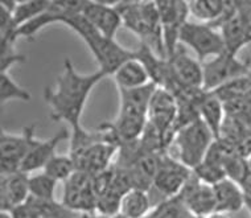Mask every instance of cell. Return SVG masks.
Returning a JSON list of instances; mask_svg holds the SVG:
<instances>
[{
  "instance_id": "cell-29",
  "label": "cell",
  "mask_w": 251,
  "mask_h": 218,
  "mask_svg": "<svg viewBox=\"0 0 251 218\" xmlns=\"http://www.w3.org/2000/svg\"><path fill=\"white\" fill-rule=\"evenodd\" d=\"M251 90V72L247 74L239 77V78L234 79L231 82H229L225 86L220 87L218 90L213 92L220 99L222 100V103L233 100L235 98H241L245 94Z\"/></svg>"
},
{
  "instance_id": "cell-6",
  "label": "cell",
  "mask_w": 251,
  "mask_h": 218,
  "mask_svg": "<svg viewBox=\"0 0 251 218\" xmlns=\"http://www.w3.org/2000/svg\"><path fill=\"white\" fill-rule=\"evenodd\" d=\"M251 61H243L237 54L224 52L220 56L203 62V86L202 90L213 93L225 86L234 79L251 72Z\"/></svg>"
},
{
  "instance_id": "cell-35",
  "label": "cell",
  "mask_w": 251,
  "mask_h": 218,
  "mask_svg": "<svg viewBox=\"0 0 251 218\" xmlns=\"http://www.w3.org/2000/svg\"><path fill=\"white\" fill-rule=\"evenodd\" d=\"M247 160H249V166H250V170H251V155L247 157Z\"/></svg>"
},
{
  "instance_id": "cell-14",
  "label": "cell",
  "mask_w": 251,
  "mask_h": 218,
  "mask_svg": "<svg viewBox=\"0 0 251 218\" xmlns=\"http://www.w3.org/2000/svg\"><path fill=\"white\" fill-rule=\"evenodd\" d=\"M171 72L182 89L200 90L203 86L202 62L185 52L184 45L178 44L175 53L168 58Z\"/></svg>"
},
{
  "instance_id": "cell-7",
  "label": "cell",
  "mask_w": 251,
  "mask_h": 218,
  "mask_svg": "<svg viewBox=\"0 0 251 218\" xmlns=\"http://www.w3.org/2000/svg\"><path fill=\"white\" fill-rule=\"evenodd\" d=\"M35 126L24 127L20 135L1 131L0 135V170L1 174L16 173L22 170V164L30 149L37 143Z\"/></svg>"
},
{
  "instance_id": "cell-33",
  "label": "cell",
  "mask_w": 251,
  "mask_h": 218,
  "mask_svg": "<svg viewBox=\"0 0 251 218\" xmlns=\"http://www.w3.org/2000/svg\"><path fill=\"white\" fill-rule=\"evenodd\" d=\"M0 218H15L11 212H0Z\"/></svg>"
},
{
  "instance_id": "cell-30",
  "label": "cell",
  "mask_w": 251,
  "mask_h": 218,
  "mask_svg": "<svg viewBox=\"0 0 251 218\" xmlns=\"http://www.w3.org/2000/svg\"><path fill=\"white\" fill-rule=\"evenodd\" d=\"M30 93L15 82L8 73H0V100L1 103L9 100H30Z\"/></svg>"
},
{
  "instance_id": "cell-16",
  "label": "cell",
  "mask_w": 251,
  "mask_h": 218,
  "mask_svg": "<svg viewBox=\"0 0 251 218\" xmlns=\"http://www.w3.org/2000/svg\"><path fill=\"white\" fill-rule=\"evenodd\" d=\"M117 1H86L82 15L91 23L97 31L107 39L115 40V35L123 25L119 11L115 8Z\"/></svg>"
},
{
  "instance_id": "cell-26",
  "label": "cell",
  "mask_w": 251,
  "mask_h": 218,
  "mask_svg": "<svg viewBox=\"0 0 251 218\" xmlns=\"http://www.w3.org/2000/svg\"><path fill=\"white\" fill-rule=\"evenodd\" d=\"M49 5H50V1H47V0L19 1L12 12V25L15 32L23 25H25L26 23L32 22L33 19L45 12L49 8Z\"/></svg>"
},
{
  "instance_id": "cell-36",
  "label": "cell",
  "mask_w": 251,
  "mask_h": 218,
  "mask_svg": "<svg viewBox=\"0 0 251 218\" xmlns=\"http://www.w3.org/2000/svg\"><path fill=\"white\" fill-rule=\"evenodd\" d=\"M111 218H126V217H123V216H121V214H117V216H114V217Z\"/></svg>"
},
{
  "instance_id": "cell-24",
  "label": "cell",
  "mask_w": 251,
  "mask_h": 218,
  "mask_svg": "<svg viewBox=\"0 0 251 218\" xmlns=\"http://www.w3.org/2000/svg\"><path fill=\"white\" fill-rule=\"evenodd\" d=\"M152 209L150 193L142 189H131L122 198L119 214L126 218H146Z\"/></svg>"
},
{
  "instance_id": "cell-23",
  "label": "cell",
  "mask_w": 251,
  "mask_h": 218,
  "mask_svg": "<svg viewBox=\"0 0 251 218\" xmlns=\"http://www.w3.org/2000/svg\"><path fill=\"white\" fill-rule=\"evenodd\" d=\"M199 111L200 119L209 127L214 138L218 139L221 135L222 124L226 118L225 107H224L222 100L214 93L205 92L202 99L200 102Z\"/></svg>"
},
{
  "instance_id": "cell-15",
  "label": "cell",
  "mask_w": 251,
  "mask_h": 218,
  "mask_svg": "<svg viewBox=\"0 0 251 218\" xmlns=\"http://www.w3.org/2000/svg\"><path fill=\"white\" fill-rule=\"evenodd\" d=\"M118 149L119 147L117 144L111 143L108 139H104L93 144L81 155L72 159L75 163L77 170L89 173L90 176H97L113 166V159L117 156Z\"/></svg>"
},
{
  "instance_id": "cell-9",
  "label": "cell",
  "mask_w": 251,
  "mask_h": 218,
  "mask_svg": "<svg viewBox=\"0 0 251 218\" xmlns=\"http://www.w3.org/2000/svg\"><path fill=\"white\" fill-rule=\"evenodd\" d=\"M192 173L193 170L176 160L168 152L163 153L151 191L153 189L163 200L175 198L180 194Z\"/></svg>"
},
{
  "instance_id": "cell-21",
  "label": "cell",
  "mask_w": 251,
  "mask_h": 218,
  "mask_svg": "<svg viewBox=\"0 0 251 218\" xmlns=\"http://www.w3.org/2000/svg\"><path fill=\"white\" fill-rule=\"evenodd\" d=\"M218 31L221 32L226 52L238 56V53L249 45L245 24H243L242 18L237 8L224 20V23L218 28Z\"/></svg>"
},
{
  "instance_id": "cell-19",
  "label": "cell",
  "mask_w": 251,
  "mask_h": 218,
  "mask_svg": "<svg viewBox=\"0 0 251 218\" xmlns=\"http://www.w3.org/2000/svg\"><path fill=\"white\" fill-rule=\"evenodd\" d=\"M70 138L69 131L66 128H61L57 134L45 140H37L35 147L30 149L28 156L24 159L22 164V172L29 174L30 172L40 170V168H45L48 164L49 160L56 155L57 145L62 142Z\"/></svg>"
},
{
  "instance_id": "cell-2",
  "label": "cell",
  "mask_w": 251,
  "mask_h": 218,
  "mask_svg": "<svg viewBox=\"0 0 251 218\" xmlns=\"http://www.w3.org/2000/svg\"><path fill=\"white\" fill-rule=\"evenodd\" d=\"M115 8L121 13L123 26L134 32L156 56L168 60L160 15L155 1H117Z\"/></svg>"
},
{
  "instance_id": "cell-13",
  "label": "cell",
  "mask_w": 251,
  "mask_h": 218,
  "mask_svg": "<svg viewBox=\"0 0 251 218\" xmlns=\"http://www.w3.org/2000/svg\"><path fill=\"white\" fill-rule=\"evenodd\" d=\"M86 4V0H61V1H50L49 8L43 12L40 16L33 19L32 22L26 23L25 25L19 28L15 32V40L19 37L25 39H33L43 28L53 23H62L66 18L82 13L83 8Z\"/></svg>"
},
{
  "instance_id": "cell-27",
  "label": "cell",
  "mask_w": 251,
  "mask_h": 218,
  "mask_svg": "<svg viewBox=\"0 0 251 218\" xmlns=\"http://www.w3.org/2000/svg\"><path fill=\"white\" fill-rule=\"evenodd\" d=\"M77 170L75 163L70 155H54L44 168V173L56 180L57 183H65L70 176Z\"/></svg>"
},
{
  "instance_id": "cell-32",
  "label": "cell",
  "mask_w": 251,
  "mask_h": 218,
  "mask_svg": "<svg viewBox=\"0 0 251 218\" xmlns=\"http://www.w3.org/2000/svg\"><path fill=\"white\" fill-rule=\"evenodd\" d=\"M25 56L15 50V41L5 39L0 40V73H8L11 66L25 62Z\"/></svg>"
},
{
  "instance_id": "cell-22",
  "label": "cell",
  "mask_w": 251,
  "mask_h": 218,
  "mask_svg": "<svg viewBox=\"0 0 251 218\" xmlns=\"http://www.w3.org/2000/svg\"><path fill=\"white\" fill-rule=\"evenodd\" d=\"M113 77L118 89H125V90L143 87L152 82L147 68L136 57L119 66Z\"/></svg>"
},
{
  "instance_id": "cell-8",
  "label": "cell",
  "mask_w": 251,
  "mask_h": 218,
  "mask_svg": "<svg viewBox=\"0 0 251 218\" xmlns=\"http://www.w3.org/2000/svg\"><path fill=\"white\" fill-rule=\"evenodd\" d=\"M62 204L77 214L97 213V193L93 176L75 170L64 183Z\"/></svg>"
},
{
  "instance_id": "cell-5",
  "label": "cell",
  "mask_w": 251,
  "mask_h": 218,
  "mask_svg": "<svg viewBox=\"0 0 251 218\" xmlns=\"http://www.w3.org/2000/svg\"><path fill=\"white\" fill-rule=\"evenodd\" d=\"M178 43L189 47L202 64L206 58L212 60L226 50L221 32L206 23L186 22L180 32Z\"/></svg>"
},
{
  "instance_id": "cell-31",
  "label": "cell",
  "mask_w": 251,
  "mask_h": 218,
  "mask_svg": "<svg viewBox=\"0 0 251 218\" xmlns=\"http://www.w3.org/2000/svg\"><path fill=\"white\" fill-rule=\"evenodd\" d=\"M193 173L199 177L202 183L208 184V185H216L222 180L227 179V176L225 173L224 167L214 164L208 160H203L197 168L193 170Z\"/></svg>"
},
{
  "instance_id": "cell-18",
  "label": "cell",
  "mask_w": 251,
  "mask_h": 218,
  "mask_svg": "<svg viewBox=\"0 0 251 218\" xmlns=\"http://www.w3.org/2000/svg\"><path fill=\"white\" fill-rule=\"evenodd\" d=\"M156 89L157 85L153 82L138 89H128V90L118 89L119 102H121L118 115L128 117V118L147 119L150 103Z\"/></svg>"
},
{
  "instance_id": "cell-25",
  "label": "cell",
  "mask_w": 251,
  "mask_h": 218,
  "mask_svg": "<svg viewBox=\"0 0 251 218\" xmlns=\"http://www.w3.org/2000/svg\"><path fill=\"white\" fill-rule=\"evenodd\" d=\"M231 1L224 0H193L188 1L189 13L199 23L214 24L227 12Z\"/></svg>"
},
{
  "instance_id": "cell-12",
  "label": "cell",
  "mask_w": 251,
  "mask_h": 218,
  "mask_svg": "<svg viewBox=\"0 0 251 218\" xmlns=\"http://www.w3.org/2000/svg\"><path fill=\"white\" fill-rule=\"evenodd\" d=\"M186 210L196 218H210L216 214V196L212 185L202 183L192 173L177 196Z\"/></svg>"
},
{
  "instance_id": "cell-20",
  "label": "cell",
  "mask_w": 251,
  "mask_h": 218,
  "mask_svg": "<svg viewBox=\"0 0 251 218\" xmlns=\"http://www.w3.org/2000/svg\"><path fill=\"white\" fill-rule=\"evenodd\" d=\"M216 196V214L237 213L246 206L245 193L239 184L230 179H225L213 185Z\"/></svg>"
},
{
  "instance_id": "cell-1",
  "label": "cell",
  "mask_w": 251,
  "mask_h": 218,
  "mask_svg": "<svg viewBox=\"0 0 251 218\" xmlns=\"http://www.w3.org/2000/svg\"><path fill=\"white\" fill-rule=\"evenodd\" d=\"M107 74L97 70L93 74H79L73 62L65 58L64 72L58 75L56 87H45L44 99L50 107L54 122H66L72 128L81 126V117L91 90Z\"/></svg>"
},
{
  "instance_id": "cell-3",
  "label": "cell",
  "mask_w": 251,
  "mask_h": 218,
  "mask_svg": "<svg viewBox=\"0 0 251 218\" xmlns=\"http://www.w3.org/2000/svg\"><path fill=\"white\" fill-rule=\"evenodd\" d=\"M62 24L69 26L72 31L75 32L83 40V43L86 44L91 54L98 62L100 70L104 72L107 75H113L119 66L136 57V50L123 48L115 40L104 37L91 25V23L82 13L66 18Z\"/></svg>"
},
{
  "instance_id": "cell-34",
  "label": "cell",
  "mask_w": 251,
  "mask_h": 218,
  "mask_svg": "<svg viewBox=\"0 0 251 218\" xmlns=\"http://www.w3.org/2000/svg\"><path fill=\"white\" fill-rule=\"evenodd\" d=\"M210 218H224V217H221V214H214V216H212Z\"/></svg>"
},
{
  "instance_id": "cell-11",
  "label": "cell",
  "mask_w": 251,
  "mask_h": 218,
  "mask_svg": "<svg viewBox=\"0 0 251 218\" xmlns=\"http://www.w3.org/2000/svg\"><path fill=\"white\" fill-rule=\"evenodd\" d=\"M156 5L160 15L163 37H164L165 50L168 58L175 53L178 47V39L182 26L188 20L189 8L188 1H175V0H156Z\"/></svg>"
},
{
  "instance_id": "cell-28",
  "label": "cell",
  "mask_w": 251,
  "mask_h": 218,
  "mask_svg": "<svg viewBox=\"0 0 251 218\" xmlns=\"http://www.w3.org/2000/svg\"><path fill=\"white\" fill-rule=\"evenodd\" d=\"M57 181L47 173L29 176V197L41 201H53Z\"/></svg>"
},
{
  "instance_id": "cell-4",
  "label": "cell",
  "mask_w": 251,
  "mask_h": 218,
  "mask_svg": "<svg viewBox=\"0 0 251 218\" xmlns=\"http://www.w3.org/2000/svg\"><path fill=\"white\" fill-rule=\"evenodd\" d=\"M214 140L212 131L199 119L175 134L168 153L193 170L205 160Z\"/></svg>"
},
{
  "instance_id": "cell-10",
  "label": "cell",
  "mask_w": 251,
  "mask_h": 218,
  "mask_svg": "<svg viewBox=\"0 0 251 218\" xmlns=\"http://www.w3.org/2000/svg\"><path fill=\"white\" fill-rule=\"evenodd\" d=\"M176 117L177 99L172 93L157 86L150 103L147 122L160 132L168 148L174 140V126Z\"/></svg>"
},
{
  "instance_id": "cell-17",
  "label": "cell",
  "mask_w": 251,
  "mask_h": 218,
  "mask_svg": "<svg viewBox=\"0 0 251 218\" xmlns=\"http://www.w3.org/2000/svg\"><path fill=\"white\" fill-rule=\"evenodd\" d=\"M29 198V174L16 172L1 174L0 180V212H12Z\"/></svg>"
}]
</instances>
